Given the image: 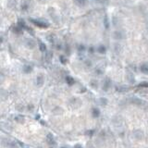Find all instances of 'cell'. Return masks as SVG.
I'll return each instance as SVG.
<instances>
[{
	"label": "cell",
	"instance_id": "20",
	"mask_svg": "<svg viewBox=\"0 0 148 148\" xmlns=\"http://www.w3.org/2000/svg\"><path fill=\"white\" fill-rule=\"evenodd\" d=\"M138 87L140 88H148V81H143L138 85Z\"/></svg>",
	"mask_w": 148,
	"mask_h": 148
},
{
	"label": "cell",
	"instance_id": "24",
	"mask_svg": "<svg viewBox=\"0 0 148 148\" xmlns=\"http://www.w3.org/2000/svg\"><path fill=\"white\" fill-rule=\"evenodd\" d=\"M98 52H99V53H105V52H106V47H105V46H103V45H101L100 47L98 48Z\"/></svg>",
	"mask_w": 148,
	"mask_h": 148
},
{
	"label": "cell",
	"instance_id": "23",
	"mask_svg": "<svg viewBox=\"0 0 148 148\" xmlns=\"http://www.w3.org/2000/svg\"><path fill=\"white\" fill-rule=\"evenodd\" d=\"M127 78L129 79L130 82H133L134 81V77H133V75H132V74H128Z\"/></svg>",
	"mask_w": 148,
	"mask_h": 148
},
{
	"label": "cell",
	"instance_id": "26",
	"mask_svg": "<svg viewBox=\"0 0 148 148\" xmlns=\"http://www.w3.org/2000/svg\"><path fill=\"white\" fill-rule=\"evenodd\" d=\"M59 59H60V61H61L62 63H66V62H67V59H64V57H60Z\"/></svg>",
	"mask_w": 148,
	"mask_h": 148
},
{
	"label": "cell",
	"instance_id": "5",
	"mask_svg": "<svg viewBox=\"0 0 148 148\" xmlns=\"http://www.w3.org/2000/svg\"><path fill=\"white\" fill-rule=\"evenodd\" d=\"M46 142H47L49 145H52V146H55L57 144L56 140H55V138H54V136L51 133H48L47 135H46Z\"/></svg>",
	"mask_w": 148,
	"mask_h": 148
},
{
	"label": "cell",
	"instance_id": "4",
	"mask_svg": "<svg viewBox=\"0 0 148 148\" xmlns=\"http://www.w3.org/2000/svg\"><path fill=\"white\" fill-rule=\"evenodd\" d=\"M44 77L43 76L42 74L38 75L35 78V85L37 87H41V86L44 85Z\"/></svg>",
	"mask_w": 148,
	"mask_h": 148
},
{
	"label": "cell",
	"instance_id": "22",
	"mask_svg": "<svg viewBox=\"0 0 148 148\" xmlns=\"http://www.w3.org/2000/svg\"><path fill=\"white\" fill-rule=\"evenodd\" d=\"M95 130H90V131H87L86 132V135H88V136H93L94 134H95Z\"/></svg>",
	"mask_w": 148,
	"mask_h": 148
},
{
	"label": "cell",
	"instance_id": "11",
	"mask_svg": "<svg viewBox=\"0 0 148 148\" xmlns=\"http://www.w3.org/2000/svg\"><path fill=\"white\" fill-rule=\"evenodd\" d=\"M92 116L94 117L95 118H99V116H100V110L98 108H96V107H94L92 109Z\"/></svg>",
	"mask_w": 148,
	"mask_h": 148
},
{
	"label": "cell",
	"instance_id": "7",
	"mask_svg": "<svg viewBox=\"0 0 148 148\" xmlns=\"http://www.w3.org/2000/svg\"><path fill=\"white\" fill-rule=\"evenodd\" d=\"M139 69L141 70V72L143 74H146L148 75V63H143L140 65Z\"/></svg>",
	"mask_w": 148,
	"mask_h": 148
},
{
	"label": "cell",
	"instance_id": "25",
	"mask_svg": "<svg viewBox=\"0 0 148 148\" xmlns=\"http://www.w3.org/2000/svg\"><path fill=\"white\" fill-rule=\"evenodd\" d=\"M73 148H83V146H82L81 144H80V143H77V144H75V145H74Z\"/></svg>",
	"mask_w": 148,
	"mask_h": 148
},
{
	"label": "cell",
	"instance_id": "1",
	"mask_svg": "<svg viewBox=\"0 0 148 148\" xmlns=\"http://www.w3.org/2000/svg\"><path fill=\"white\" fill-rule=\"evenodd\" d=\"M31 21L35 26L39 27V28H42V29H46V28L49 27V23H48L47 21H41V20H33V19H31Z\"/></svg>",
	"mask_w": 148,
	"mask_h": 148
},
{
	"label": "cell",
	"instance_id": "3",
	"mask_svg": "<svg viewBox=\"0 0 148 148\" xmlns=\"http://www.w3.org/2000/svg\"><path fill=\"white\" fill-rule=\"evenodd\" d=\"M132 136L135 138L137 141H140L143 138V132L141 130H135L132 132Z\"/></svg>",
	"mask_w": 148,
	"mask_h": 148
},
{
	"label": "cell",
	"instance_id": "16",
	"mask_svg": "<svg viewBox=\"0 0 148 148\" xmlns=\"http://www.w3.org/2000/svg\"><path fill=\"white\" fill-rule=\"evenodd\" d=\"M25 118L23 116H21V115H18V116H16L15 117V121H17V122H19V123H23L24 122V119Z\"/></svg>",
	"mask_w": 148,
	"mask_h": 148
},
{
	"label": "cell",
	"instance_id": "12",
	"mask_svg": "<svg viewBox=\"0 0 148 148\" xmlns=\"http://www.w3.org/2000/svg\"><path fill=\"white\" fill-rule=\"evenodd\" d=\"M74 3L78 7H85L87 4V0H74Z\"/></svg>",
	"mask_w": 148,
	"mask_h": 148
},
{
	"label": "cell",
	"instance_id": "14",
	"mask_svg": "<svg viewBox=\"0 0 148 148\" xmlns=\"http://www.w3.org/2000/svg\"><path fill=\"white\" fill-rule=\"evenodd\" d=\"M16 5H17V0H8V2H7V6H8V7L9 8H14V7H16Z\"/></svg>",
	"mask_w": 148,
	"mask_h": 148
},
{
	"label": "cell",
	"instance_id": "28",
	"mask_svg": "<svg viewBox=\"0 0 148 148\" xmlns=\"http://www.w3.org/2000/svg\"><path fill=\"white\" fill-rule=\"evenodd\" d=\"M45 0H39V2H41V3H44Z\"/></svg>",
	"mask_w": 148,
	"mask_h": 148
},
{
	"label": "cell",
	"instance_id": "2",
	"mask_svg": "<svg viewBox=\"0 0 148 148\" xmlns=\"http://www.w3.org/2000/svg\"><path fill=\"white\" fill-rule=\"evenodd\" d=\"M111 84H112L111 80L109 78H106L102 82V89L106 92V91L109 90V88L111 87Z\"/></svg>",
	"mask_w": 148,
	"mask_h": 148
},
{
	"label": "cell",
	"instance_id": "13",
	"mask_svg": "<svg viewBox=\"0 0 148 148\" xmlns=\"http://www.w3.org/2000/svg\"><path fill=\"white\" fill-rule=\"evenodd\" d=\"M66 82H67V84H69V86H71V85L75 84V80H74L71 76H67V77H66Z\"/></svg>",
	"mask_w": 148,
	"mask_h": 148
},
{
	"label": "cell",
	"instance_id": "9",
	"mask_svg": "<svg viewBox=\"0 0 148 148\" xmlns=\"http://www.w3.org/2000/svg\"><path fill=\"white\" fill-rule=\"evenodd\" d=\"M5 144L7 148H18V146H17V144L15 143V142L10 141V140H7V142L5 143Z\"/></svg>",
	"mask_w": 148,
	"mask_h": 148
},
{
	"label": "cell",
	"instance_id": "27",
	"mask_svg": "<svg viewBox=\"0 0 148 148\" xmlns=\"http://www.w3.org/2000/svg\"><path fill=\"white\" fill-rule=\"evenodd\" d=\"M60 148H69V146H66V145H64V146H61Z\"/></svg>",
	"mask_w": 148,
	"mask_h": 148
},
{
	"label": "cell",
	"instance_id": "6",
	"mask_svg": "<svg viewBox=\"0 0 148 148\" xmlns=\"http://www.w3.org/2000/svg\"><path fill=\"white\" fill-rule=\"evenodd\" d=\"M25 44H26L27 47L30 48V49H33V48L36 46V43L34 42L32 39H27Z\"/></svg>",
	"mask_w": 148,
	"mask_h": 148
},
{
	"label": "cell",
	"instance_id": "21",
	"mask_svg": "<svg viewBox=\"0 0 148 148\" xmlns=\"http://www.w3.org/2000/svg\"><path fill=\"white\" fill-rule=\"evenodd\" d=\"M28 8H29V6L27 5L26 3H23V4L21 5V10H22V11L28 10Z\"/></svg>",
	"mask_w": 148,
	"mask_h": 148
},
{
	"label": "cell",
	"instance_id": "19",
	"mask_svg": "<svg viewBox=\"0 0 148 148\" xmlns=\"http://www.w3.org/2000/svg\"><path fill=\"white\" fill-rule=\"evenodd\" d=\"M99 101H100V105L101 106H106L107 105V103H108V101H107V99L106 98H100L99 99Z\"/></svg>",
	"mask_w": 148,
	"mask_h": 148
},
{
	"label": "cell",
	"instance_id": "18",
	"mask_svg": "<svg viewBox=\"0 0 148 148\" xmlns=\"http://www.w3.org/2000/svg\"><path fill=\"white\" fill-rule=\"evenodd\" d=\"M117 91L119 92V93H124V92L129 91V88H128L127 86H119V87L117 88Z\"/></svg>",
	"mask_w": 148,
	"mask_h": 148
},
{
	"label": "cell",
	"instance_id": "17",
	"mask_svg": "<svg viewBox=\"0 0 148 148\" xmlns=\"http://www.w3.org/2000/svg\"><path fill=\"white\" fill-rule=\"evenodd\" d=\"M90 85H91V87H93L94 89H97V87H98V82H97L96 80H91Z\"/></svg>",
	"mask_w": 148,
	"mask_h": 148
},
{
	"label": "cell",
	"instance_id": "8",
	"mask_svg": "<svg viewBox=\"0 0 148 148\" xmlns=\"http://www.w3.org/2000/svg\"><path fill=\"white\" fill-rule=\"evenodd\" d=\"M114 38L116 40H121V39L124 38V33L121 31H116L114 32Z\"/></svg>",
	"mask_w": 148,
	"mask_h": 148
},
{
	"label": "cell",
	"instance_id": "10",
	"mask_svg": "<svg viewBox=\"0 0 148 148\" xmlns=\"http://www.w3.org/2000/svg\"><path fill=\"white\" fill-rule=\"evenodd\" d=\"M22 71L26 74L31 73L32 71V66H30V65H24V66L22 67Z\"/></svg>",
	"mask_w": 148,
	"mask_h": 148
},
{
	"label": "cell",
	"instance_id": "15",
	"mask_svg": "<svg viewBox=\"0 0 148 148\" xmlns=\"http://www.w3.org/2000/svg\"><path fill=\"white\" fill-rule=\"evenodd\" d=\"M38 45H39V49H40L42 52H45V51H46V46H45L44 43L39 41V42H38Z\"/></svg>",
	"mask_w": 148,
	"mask_h": 148
}]
</instances>
